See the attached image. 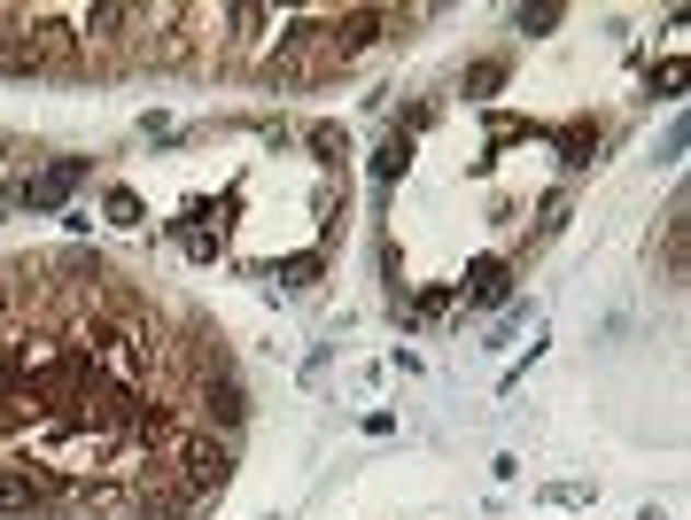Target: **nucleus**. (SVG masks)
<instances>
[{
	"instance_id": "f257e3e1",
	"label": "nucleus",
	"mask_w": 691,
	"mask_h": 520,
	"mask_svg": "<svg viewBox=\"0 0 691 520\" xmlns=\"http://www.w3.org/2000/svg\"><path fill=\"white\" fill-rule=\"evenodd\" d=\"M70 489L47 466H0V512H55Z\"/></svg>"
},
{
	"instance_id": "f03ea898",
	"label": "nucleus",
	"mask_w": 691,
	"mask_h": 520,
	"mask_svg": "<svg viewBox=\"0 0 691 520\" xmlns=\"http://www.w3.org/2000/svg\"><path fill=\"white\" fill-rule=\"evenodd\" d=\"M78 180H85V155H55L47 171H32V180L16 187V203H24V210H55V203H62Z\"/></svg>"
},
{
	"instance_id": "7ed1b4c3",
	"label": "nucleus",
	"mask_w": 691,
	"mask_h": 520,
	"mask_svg": "<svg viewBox=\"0 0 691 520\" xmlns=\"http://www.w3.org/2000/svg\"><path fill=\"white\" fill-rule=\"evenodd\" d=\"M513 288V265H474V303H505Z\"/></svg>"
},
{
	"instance_id": "20e7f679",
	"label": "nucleus",
	"mask_w": 691,
	"mask_h": 520,
	"mask_svg": "<svg viewBox=\"0 0 691 520\" xmlns=\"http://www.w3.org/2000/svg\"><path fill=\"white\" fill-rule=\"evenodd\" d=\"M102 210H110V226H140V195H125V187H110Z\"/></svg>"
},
{
	"instance_id": "39448f33",
	"label": "nucleus",
	"mask_w": 691,
	"mask_h": 520,
	"mask_svg": "<svg viewBox=\"0 0 691 520\" xmlns=\"http://www.w3.org/2000/svg\"><path fill=\"white\" fill-rule=\"evenodd\" d=\"M467 85H474V94H497V85H505V62H474Z\"/></svg>"
},
{
	"instance_id": "423d86ee",
	"label": "nucleus",
	"mask_w": 691,
	"mask_h": 520,
	"mask_svg": "<svg viewBox=\"0 0 691 520\" xmlns=\"http://www.w3.org/2000/svg\"><path fill=\"white\" fill-rule=\"evenodd\" d=\"M311 148H319L326 163H342V132H334V125H311Z\"/></svg>"
},
{
	"instance_id": "0eeeda50",
	"label": "nucleus",
	"mask_w": 691,
	"mask_h": 520,
	"mask_svg": "<svg viewBox=\"0 0 691 520\" xmlns=\"http://www.w3.org/2000/svg\"><path fill=\"white\" fill-rule=\"evenodd\" d=\"M590 148H598V132H590V125H575V132H567V163H590Z\"/></svg>"
},
{
	"instance_id": "6e6552de",
	"label": "nucleus",
	"mask_w": 691,
	"mask_h": 520,
	"mask_svg": "<svg viewBox=\"0 0 691 520\" xmlns=\"http://www.w3.org/2000/svg\"><path fill=\"white\" fill-rule=\"evenodd\" d=\"M373 171H381V180H396V171H404V140H389V148L373 155Z\"/></svg>"
},
{
	"instance_id": "1a4fd4ad",
	"label": "nucleus",
	"mask_w": 691,
	"mask_h": 520,
	"mask_svg": "<svg viewBox=\"0 0 691 520\" xmlns=\"http://www.w3.org/2000/svg\"><path fill=\"white\" fill-rule=\"evenodd\" d=\"M9 303H16V265H0V319H9Z\"/></svg>"
},
{
	"instance_id": "9d476101",
	"label": "nucleus",
	"mask_w": 691,
	"mask_h": 520,
	"mask_svg": "<svg viewBox=\"0 0 691 520\" xmlns=\"http://www.w3.org/2000/svg\"><path fill=\"white\" fill-rule=\"evenodd\" d=\"M645 520H653V512H645Z\"/></svg>"
}]
</instances>
